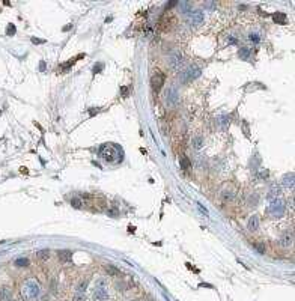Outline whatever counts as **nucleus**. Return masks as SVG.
<instances>
[{"mask_svg": "<svg viewBox=\"0 0 295 301\" xmlns=\"http://www.w3.org/2000/svg\"><path fill=\"white\" fill-rule=\"evenodd\" d=\"M169 65H170V68L178 70L182 65V54L179 53V51H173V53L169 56Z\"/></svg>", "mask_w": 295, "mask_h": 301, "instance_id": "obj_6", "label": "nucleus"}, {"mask_svg": "<svg viewBox=\"0 0 295 301\" xmlns=\"http://www.w3.org/2000/svg\"><path fill=\"white\" fill-rule=\"evenodd\" d=\"M247 229L250 232H255V230L259 229V217L258 215H252L247 221Z\"/></svg>", "mask_w": 295, "mask_h": 301, "instance_id": "obj_12", "label": "nucleus"}, {"mask_svg": "<svg viewBox=\"0 0 295 301\" xmlns=\"http://www.w3.org/2000/svg\"><path fill=\"white\" fill-rule=\"evenodd\" d=\"M109 214H110V215H116L118 213H116V211H109Z\"/></svg>", "mask_w": 295, "mask_h": 301, "instance_id": "obj_41", "label": "nucleus"}, {"mask_svg": "<svg viewBox=\"0 0 295 301\" xmlns=\"http://www.w3.org/2000/svg\"><path fill=\"white\" fill-rule=\"evenodd\" d=\"M57 256H59L60 261L68 262V261L73 259V251H71V250H59V251H57Z\"/></svg>", "mask_w": 295, "mask_h": 301, "instance_id": "obj_13", "label": "nucleus"}, {"mask_svg": "<svg viewBox=\"0 0 295 301\" xmlns=\"http://www.w3.org/2000/svg\"><path fill=\"white\" fill-rule=\"evenodd\" d=\"M292 239H294L292 233L286 232V233L282 236V246H283V247H289V246H292Z\"/></svg>", "mask_w": 295, "mask_h": 301, "instance_id": "obj_15", "label": "nucleus"}, {"mask_svg": "<svg viewBox=\"0 0 295 301\" xmlns=\"http://www.w3.org/2000/svg\"><path fill=\"white\" fill-rule=\"evenodd\" d=\"M163 85H164V74H163V72L154 74L152 78H151V86H152V89H154L155 92H158L160 89L163 88Z\"/></svg>", "mask_w": 295, "mask_h": 301, "instance_id": "obj_5", "label": "nucleus"}, {"mask_svg": "<svg viewBox=\"0 0 295 301\" xmlns=\"http://www.w3.org/2000/svg\"><path fill=\"white\" fill-rule=\"evenodd\" d=\"M106 269H107V273H109L110 276H119V269H118L116 266L109 265V266H107V268H106Z\"/></svg>", "mask_w": 295, "mask_h": 301, "instance_id": "obj_26", "label": "nucleus"}, {"mask_svg": "<svg viewBox=\"0 0 295 301\" xmlns=\"http://www.w3.org/2000/svg\"><path fill=\"white\" fill-rule=\"evenodd\" d=\"M203 12L200 11H194V12H191V15H190V24L191 26H200L203 23Z\"/></svg>", "mask_w": 295, "mask_h": 301, "instance_id": "obj_9", "label": "nucleus"}, {"mask_svg": "<svg viewBox=\"0 0 295 301\" xmlns=\"http://www.w3.org/2000/svg\"><path fill=\"white\" fill-rule=\"evenodd\" d=\"M250 41H253V42H259V35L252 33V35H250Z\"/></svg>", "mask_w": 295, "mask_h": 301, "instance_id": "obj_33", "label": "nucleus"}, {"mask_svg": "<svg viewBox=\"0 0 295 301\" xmlns=\"http://www.w3.org/2000/svg\"><path fill=\"white\" fill-rule=\"evenodd\" d=\"M121 93H122V95L127 98V96H128V93H129L128 88H127V86H122V88H121Z\"/></svg>", "mask_w": 295, "mask_h": 301, "instance_id": "obj_29", "label": "nucleus"}, {"mask_svg": "<svg viewBox=\"0 0 295 301\" xmlns=\"http://www.w3.org/2000/svg\"><path fill=\"white\" fill-rule=\"evenodd\" d=\"M238 54H240V57L241 59H248V56H250V50L248 48H240V51H238Z\"/></svg>", "mask_w": 295, "mask_h": 301, "instance_id": "obj_23", "label": "nucleus"}, {"mask_svg": "<svg viewBox=\"0 0 295 301\" xmlns=\"http://www.w3.org/2000/svg\"><path fill=\"white\" fill-rule=\"evenodd\" d=\"M96 113H99V108H98V107H96V108H95V107H92V108L89 110V115H91V116H95Z\"/></svg>", "mask_w": 295, "mask_h": 301, "instance_id": "obj_31", "label": "nucleus"}, {"mask_svg": "<svg viewBox=\"0 0 295 301\" xmlns=\"http://www.w3.org/2000/svg\"><path fill=\"white\" fill-rule=\"evenodd\" d=\"M221 197H223V200H224V202L232 200V199H233V193H232V191H229V190H224V191H223V194H221Z\"/></svg>", "mask_w": 295, "mask_h": 301, "instance_id": "obj_22", "label": "nucleus"}, {"mask_svg": "<svg viewBox=\"0 0 295 301\" xmlns=\"http://www.w3.org/2000/svg\"><path fill=\"white\" fill-rule=\"evenodd\" d=\"M128 230H129V232H134V230H136V228H134V226H129Z\"/></svg>", "mask_w": 295, "mask_h": 301, "instance_id": "obj_40", "label": "nucleus"}, {"mask_svg": "<svg viewBox=\"0 0 295 301\" xmlns=\"http://www.w3.org/2000/svg\"><path fill=\"white\" fill-rule=\"evenodd\" d=\"M258 202H259V196L255 193V194H252L250 197H248V200H247V203L250 205V206H256L258 205Z\"/></svg>", "mask_w": 295, "mask_h": 301, "instance_id": "obj_20", "label": "nucleus"}, {"mask_svg": "<svg viewBox=\"0 0 295 301\" xmlns=\"http://www.w3.org/2000/svg\"><path fill=\"white\" fill-rule=\"evenodd\" d=\"M14 264H15L17 266H27V265H29V259H26V258H20V259H17Z\"/></svg>", "mask_w": 295, "mask_h": 301, "instance_id": "obj_25", "label": "nucleus"}, {"mask_svg": "<svg viewBox=\"0 0 295 301\" xmlns=\"http://www.w3.org/2000/svg\"><path fill=\"white\" fill-rule=\"evenodd\" d=\"M202 146H203V137L202 136H196L193 139V148L194 149H200Z\"/></svg>", "mask_w": 295, "mask_h": 301, "instance_id": "obj_18", "label": "nucleus"}, {"mask_svg": "<svg viewBox=\"0 0 295 301\" xmlns=\"http://www.w3.org/2000/svg\"><path fill=\"white\" fill-rule=\"evenodd\" d=\"M93 301H107L109 298V292L106 289V283L104 280H98V284L93 289Z\"/></svg>", "mask_w": 295, "mask_h": 301, "instance_id": "obj_4", "label": "nucleus"}, {"mask_svg": "<svg viewBox=\"0 0 295 301\" xmlns=\"http://www.w3.org/2000/svg\"><path fill=\"white\" fill-rule=\"evenodd\" d=\"M273 20L276 21L277 24H286V14L276 12V14H273Z\"/></svg>", "mask_w": 295, "mask_h": 301, "instance_id": "obj_16", "label": "nucleus"}, {"mask_svg": "<svg viewBox=\"0 0 295 301\" xmlns=\"http://www.w3.org/2000/svg\"><path fill=\"white\" fill-rule=\"evenodd\" d=\"M229 42H230V44H237V39H235V38H229Z\"/></svg>", "mask_w": 295, "mask_h": 301, "instance_id": "obj_39", "label": "nucleus"}, {"mask_svg": "<svg viewBox=\"0 0 295 301\" xmlns=\"http://www.w3.org/2000/svg\"><path fill=\"white\" fill-rule=\"evenodd\" d=\"M282 185L285 188H294V172L291 173H286L283 179H282Z\"/></svg>", "mask_w": 295, "mask_h": 301, "instance_id": "obj_11", "label": "nucleus"}, {"mask_svg": "<svg viewBox=\"0 0 295 301\" xmlns=\"http://www.w3.org/2000/svg\"><path fill=\"white\" fill-rule=\"evenodd\" d=\"M285 211H286V205H285V202L278 197V199H276V200H273L271 202V205H270V208H268V213L271 214L273 217H282L283 214H285Z\"/></svg>", "mask_w": 295, "mask_h": 301, "instance_id": "obj_3", "label": "nucleus"}, {"mask_svg": "<svg viewBox=\"0 0 295 301\" xmlns=\"http://www.w3.org/2000/svg\"><path fill=\"white\" fill-rule=\"evenodd\" d=\"M178 5V2H170V3H167L166 5V9H169V8H173V6H176Z\"/></svg>", "mask_w": 295, "mask_h": 301, "instance_id": "obj_36", "label": "nucleus"}, {"mask_svg": "<svg viewBox=\"0 0 295 301\" xmlns=\"http://www.w3.org/2000/svg\"><path fill=\"white\" fill-rule=\"evenodd\" d=\"M190 166H191L190 160L187 158V157H182L181 158V169H190Z\"/></svg>", "mask_w": 295, "mask_h": 301, "instance_id": "obj_27", "label": "nucleus"}, {"mask_svg": "<svg viewBox=\"0 0 295 301\" xmlns=\"http://www.w3.org/2000/svg\"><path fill=\"white\" fill-rule=\"evenodd\" d=\"M200 75V70L196 68V66H188L184 72H182V80H193V78H197Z\"/></svg>", "mask_w": 295, "mask_h": 301, "instance_id": "obj_7", "label": "nucleus"}, {"mask_svg": "<svg viewBox=\"0 0 295 301\" xmlns=\"http://www.w3.org/2000/svg\"><path fill=\"white\" fill-rule=\"evenodd\" d=\"M74 301H84V295L83 294H75L74 295Z\"/></svg>", "mask_w": 295, "mask_h": 301, "instance_id": "obj_30", "label": "nucleus"}, {"mask_svg": "<svg viewBox=\"0 0 295 301\" xmlns=\"http://www.w3.org/2000/svg\"><path fill=\"white\" fill-rule=\"evenodd\" d=\"M0 115H2V111H0Z\"/></svg>", "mask_w": 295, "mask_h": 301, "instance_id": "obj_42", "label": "nucleus"}, {"mask_svg": "<svg viewBox=\"0 0 295 301\" xmlns=\"http://www.w3.org/2000/svg\"><path fill=\"white\" fill-rule=\"evenodd\" d=\"M167 104L169 106H175L176 103H178V90H176V88L175 86H172V88H169L167 89Z\"/></svg>", "mask_w": 295, "mask_h": 301, "instance_id": "obj_8", "label": "nucleus"}, {"mask_svg": "<svg viewBox=\"0 0 295 301\" xmlns=\"http://www.w3.org/2000/svg\"><path fill=\"white\" fill-rule=\"evenodd\" d=\"M23 295L26 298H36L39 295V284L36 280H27L23 286Z\"/></svg>", "mask_w": 295, "mask_h": 301, "instance_id": "obj_2", "label": "nucleus"}, {"mask_svg": "<svg viewBox=\"0 0 295 301\" xmlns=\"http://www.w3.org/2000/svg\"><path fill=\"white\" fill-rule=\"evenodd\" d=\"M197 208H199V209H200V211H202L203 214H206V215H208V209H206V208H203L200 203H197Z\"/></svg>", "mask_w": 295, "mask_h": 301, "instance_id": "obj_35", "label": "nucleus"}, {"mask_svg": "<svg viewBox=\"0 0 295 301\" xmlns=\"http://www.w3.org/2000/svg\"><path fill=\"white\" fill-rule=\"evenodd\" d=\"M88 283H89V280H83L81 283L77 286V291H75V294H83V295H84V292H86V288H88Z\"/></svg>", "mask_w": 295, "mask_h": 301, "instance_id": "obj_19", "label": "nucleus"}, {"mask_svg": "<svg viewBox=\"0 0 295 301\" xmlns=\"http://www.w3.org/2000/svg\"><path fill=\"white\" fill-rule=\"evenodd\" d=\"M101 70H103V63H98V65H95V66H93V72H95V74H96L98 71H101Z\"/></svg>", "mask_w": 295, "mask_h": 301, "instance_id": "obj_34", "label": "nucleus"}, {"mask_svg": "<svg viewBox=\"0 0 295 301\" xmlns=\"http://www.w3.org/2000/svg\"><path fill=\"white\" fill-rule=\"evenodd\" d=\"M253 247L258 250L259 254H263V253H265V244H263V243H258V244H255Z\"/></svg>", "mask_w": 295, "mask_h": 301, "instance_id": "obj_28", "label": "nucleus"}, {"mask_svg": "<svg viewBox=\"0 0 295 301\" xmlns=\"http://www.w3.org/2000/svg\"><path fill=\"white\" fill-rule=\"evenodd\" d=\"M0 301H12V292L8 288H0Z\"/></svg>", "mask_w": 295, "mask_h": 301, "instance_id": "obj_14", "label": "nucleus"}, {"mask_svg": "<svg viewBox=\"0 0 295 301\" xmlns=\"http://www.w3.org/2000/svg\"><path fill=\"white\" fill-rule=\"evenodd\" d=\"M39 70H41V71H45V62H44V60L41 62V65H39Z\"/></svg>", "mask_w": 295, "mask_h": 301, "instance_id": "obj_37", "label": "nucleus"}, {"mask_svg": "<svg viewBox=\"0 0 295 301\" xmlns=\"http://www.w3.org/2000/svg\"><path fill=\"white\" fill-rule=\"evenodd\" d=\"M15 32H17V27H15V24H8V27H6V35L8 36H14L15 35Z\"/></svg>", "mask_w": 295, "mask_h": 301, "instance_id": "obj_21", "label": "nucleus"}, {"mask_svg": "<svg viewBox=\"0 0 295 301\" xmlns=\"http://www.w3.org/2000/svg\"><path fill=\"white\" fill-rule=\"evenodd\" d=\"M71 27H73V24H69V26H65V27H63V30H65V32H68Z\"/></svg>", "mask_w": 295, "mask_h": 301, "instance_id": "obj_38", "label": "nucleus"}, {"mask_svg": "<svg viewBox=\"0 0 295 301\" xmlns=\"http://www.w3.org/2000/svg\"><path fill=\"white\" fill-rule=\"evenodd\" d=\"M36 256H38V259L39 261H48L50 259V250H47V248H44V250H39V251H36Z\"/></svg>", "mask_w": 295, "mask_h": 301, "instance_id": "obj_17", "label": "nucleus"}, {"mask_svg": "<svg viewBox=\"0 0 295 301\" xmlns=\"http://www.w3.org/2000/svg\"><path fill=\"white\" fill-rule=\"evenodd\" d=\"M280 193H282V188H280L277 184H274V185H271V188H270V191H268V194H267V199H268L270 202H273V200L278 199Z\"/></svg>", "mask_w": 295, "mask_h": 301, "instance_id": "obj_10", "label": "nucleus"}, {"mask_svg": "<svg viewBox=\"0 0 295 301\" xmlns=\"http://www.w3.org/2000/svg\"><path fill=\"white\" fill-rule=\"evenodd\" d=\"M33 44H45V39H38V38H32Z\"/></svg>", "mask_w": 295, "mask_h": 301, "instance_id": "obj_32", "label": "nucleus"}, {"mask_svg": "<svg viewBox=\"0 0 295 301\" xmlns=\"http://www.w3.org/2000/svg\"><path fill=\"white\" fill-rule=\"evenodd\" d=\"M71 205H73L75 209H78V208H81L83 202H81V199H78V197H74V199H71Z\"/></svg>", "mask_w": 295, "mask_h": 301, "instance_id": "obj_24", "label": "nucleus"}, {"mask_svg": "<svg viewBox=\"0 0 295 301\" xmlns=\"http://www.w3.org/2000/svg\"><path fill=\"white\" fill-rule=\"evenodd\" d=\"M119 152L122 154V151L119 149L118 145H103L99 148V157H103L106 161H110V163L114 161L113 157H116V155L119 157ZM119 158L122 160V157H119Z\"/></svg>", "mask_w": 295, "mask_h": 301, "instance_id": "obj_1", "label": "nucleus"}]
</instances>
